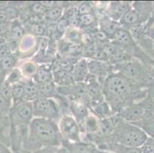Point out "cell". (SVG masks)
Returning a JSON list of instances; mask_svg holds the SVG:
<instances>
[{"label":"cell","mask_w":154,"mask_h":153,"mask_svg":"<svg viewBox=\"0 0 154 153\" xmlns=\"http://www.w3.org/2000/svg\"><path fill=\"white\" fill-rule=\"evenodd\" d=\"M62 137L58 123L43 118L34 117L29 125V130L22 150L35 151L46 147H60Z\"/></svg>","instance_id":"obj_2"},{"label":"cell","mask_w":154,"mask_h":153,"mask_svg":"<svg viewBox=\"0 0 154 153\" xmlns=\"http://www.w3.org/2000/svg\"><path fill=\"white\" fill-rule=\"evenodd\" d=\"M23 80L24 77L22 75V73L21 71L20 68L16 67L14 69H12L10 72L8 73L5 81L12 85V84H16V83L22 82Z\"/></svg>","instance_id":"obj_28"},{"label":"cell","mask_w":154,"mask_h":153,"mask_svg":"<svg viewBox=\"0 0 154 153\" xmlns=\"http://www.w3.org/2000/svg\"><path fill=\"white\" fill-rule=\"evenodd\" d=\"M24 86V100L33 102L38 98V85L33 79H25L22 81Z\"/></svg>","instance_id":"obj_18"},{"label":"cell","mask_w":154,"mask_h":153,"mask_svg":"<svg viewBox=\"0 0 154 153\" xmlns=\"http://www.w3.org/2000/svg\"><path fill=\"white\" fill-rule=\"evenodd\" d=\"M88 67L90 75L96 78L100 84L113 71V66L108 61L88 60Z\"/></svg>","instance_id":"obj_8"},{"label":"cell","mask_w":154,"mask_h":153,"mask_svg":"<svg viewBox=\"0 0 154 153\" xmlns=\"http://www.w3.org/2000/svg\"><path fill=\"white\" fill-rule=\"evenodd\" d=\"M57 96L58 86L54 82L38 85V97L55 98Z\"/></svg>","instance_id":"obj_22"},{"label":"cell","mask_w":154,"mask_h":153,"mask_svg":"<svg viewBox=\"0 0 154 153\" xmlns=\"http://www.w3.org/2000/svg\"><path fill=\"white\" fill-rule=\"evenodd\" d=\"M38 64L33 61H26L22 64L20 70L25 79H32L35 75Z\"/></svg>","instance_id":"obj_26"},{"label":"cell","mask_w":154,"mask_h":153,"mask_svg":"<svg viewBox=\"0 0 154 153\" xmlns=\"http://www.w3.org/2000/svg\"><path fill=\"white\" fill-rule=\"evenodd\" d=\"M98 27V16L96 13L85 14L79 16L78 28L82 31L91 30Z\"/></svg>","instance_id":"obj_19"},{"label":"cell","mask_w":154,"mask_h":153,"mask_svg":"<svg viewBox=\"0 0 154 153\" xmlns=\"http://www.w3.org/2000/svg\"><path fill=\"white\" fill-rule=\"evenodd\" d=\"M140 148L141 153H154V139L147 137Z\"/></svg>","instance_id":"obj_32"},{"label":"cell","mask_w":154,"mask_h":153,"mask_svg":"<svg viewBox=\"0 0 154 153\" xmlns=\"http://www.w3.org/2000/svg\"><path fill=\"white\" fill-rule=\"evenodd\" d=\"M55 153H70V151L66 148H64V146L61 145V146L57 148Z\"/></svg>","instance_id":"obj_37"},{"label":"cell","mask_w":154,"mask_h":153,"mask_svg":"<svg viewBox=\"0 0 154 153\" xmlns=\"http://www.w3.org/2000/svg\"><path fill=\"white\" fill-rule=\"evenodd\" d=\"M131 8H132L131 2H110L105 8L103 15L111 20L119 22L122 15Z\"/></svg>","instance_id":"obj_10"},{"label":"cell","mask_w":154,"mask_h":153,"mask_svg":"<svg viewBox=\"0 0 154 153\" xmlns=\"http://www.w3.org/2000/svg\"><path fill=\"white\" fill-rule=\"evenodd\" d=\"M101 88L113 116H117L123 109L147 95V87L128 79L117 71L110 73L102 81Z\"/></svg>","instance_id":"obj_1"},{"label":"cell","mask_w":154,"mask_h":153,"mask_svg":"<svg viewBox=\"0 0 154 153\" xmlns=\"http://www.w3.org/2000/svg\"><path fill=\"white\" fill-rule=\"evenodd\" d=\"M34 117L43 118L58 123L63 113L58 100L54 98L38 97L32 102Z\"/></svg>","instance_id":"obj_5"},{"label":"cell","mask_w":154,"mask_h":153,"mask_svg":"<svg viewBox=\"0 0 154 153\" xmlns=\"http://www.w3.org/2000/svg\"><path fill=\"white\" fill-rule=\"evenodd\" d=\"M9 117L12 126H29L34 118L32 103L24 99L12 102Z\"/></svg>","instance_id":"obj_6"},{"label":"cell","mask_w":154,"mask_h":153,"mask_svg":"<svg viewBox=\"0 0 154 153\" xmlns=\"http://www.w3.org/2000/svg\"><path fill=\"white\" fill-rule=\"evenodd\" d=\"M13 50L11 48L10 45H9V42H7L5 44L0 45V59L3 58V57L9 56L10 54H13Z\"/></svg>","instance_id":"obj_34"},{"label":"cell","mask_w":154,"mask_h":153,"mask_svg":"<svg viewBox=\"0 0 154 153\" xmlns=\"http://www.w3.org/2000/svg\"><path fill=\"white\" fill-rule=\"evenodd\" d=\"M152 78H153V81H154V65L152 66Z\"/></svg>","instance_id":"obj_38"},{"label":"cell","mask_w":154,"mask_h":153,"mask_svg":"<svg viewBox=\"0 0 154 153\" xmlns=\"http://www.w3.org/2000/svg\"><path fill=\"white\" fill-rule=\"evenodd\" d=\"M0 96L9 103H10V104L12 103L11 84L5 81L0 84Z\"/></svg>","instance_id":"obj_30"},{"label":"cell","mask_w":154,"mask_h":153,"mask_svg":"<svg viewBox=\"0 0 154 153\" xmlns=\"http://www.w3.org/2000/svg\"><path fill=\"white\" fill-rule=\"evenodd\" d=\"M118 22L121 27L129 31L146 24L143 22L139 15L133 8H131L129 10H127L120 18Z\"/></svg>","instance_id":"obj_11"},{"label":"cell","mask_w":154,"mask_h":153,"mask_svg":"<svg viewBox=\"0 0 154 153\" xmlns=\"http://www.w3.org/2000/svg\"><path fill=\"white\" fill-rule=\"evenodd\" d=\"M82 38H83V32L78 28L69 27L64 35V40L75 44H83Z\"/></svg>","instance_id":"obj_24"},{"label":"cell","mask_w":154,"mask_h":153,"mask_svg":"<svg viewBox=\"0 0 154 153\" xmlns=\"http://www.w3.org/2000/svg\"><path fill=\"white\" fill-rule=\"evenodd\" d=\"M99 120L98 118L94 116L93 114H90L86 120L80 125L81 131L84 136H92L95 135L99 129Z\"/></svg>","instance_id":"obj_17"},{"label":"cell","mask_w":154,"mask_h":153,"mask_svg":"<svg viewBox=\"0 0 154 153\" xmlns=\"http://www.w3.org/2000/svg\"><path fill=\"white\" fill-rule=\"evenodd\" d=\"M38 38L35 36L29 35V34H26V35L22 38V40L20 41L18 47L17 53L19 54V57L22 55L29 54L30 52H33L35 54L37 50L38 47Z\"/></svg>","instance_id":"obj_15"},{"label":"cell","mask_w":154,"mask_h":153,"mask_svg":"<svg viewBox=\"0 0 154 153\" xmlns=\"http://www.w3.org/2000/svg\"><path fill=\"white\" fill-rule=\"evenodd\" d=\"M62 140L78 142L82 141V133L79 123L71 114L63 115L58 123Z\"/></svg>","instance_id":"obj_7"},{"label":"cell","mask_w":154,"mask_h":153,"mask_svg":"<svg viewBox=\"0 0 154 153\" xmlns=\"http://www.w3.org/2000/svg\"><path fill=\"white\" fill-rule=\"evenodd\" d=\"M64 7L62 5L56 4L48 8L45 13V20L47 24H55L63 16Z\"/></svg>","instance_id":"obj_21"},{"label":"cell","mask_w":154,"mask_h":153,"mask_svg":"<svg viewBox=\"0 0 154 153\" xmlns=\"http://www.w3.org/2000/svg\"><path fill=\"white\" fill-rule=\"evenodd\" d=\"M69 110L70 114L75 118L79 125L82 124L91 114L88 105L78 101H69Z\"/></svg>","instance_id":"obj_12"},{"label":"cell","mask_w":154,"mask_h":153,"mask_svg":"<svg viewBox=\"0 0 154 153\" xmlns=\"http://www.w3.org/2000/svg\"><path fill=\"white\" fill-rule=\"evenodd\" d=\"M142 129L148 137L154 139V115L151 117L140 120V121L131 123Z\"/></svg>","instance_id":"obj_25"},{"label":"cell","mask_w":154,"mask_h":153,"mask_svg":"<svg viewBox=\"0 0 154 153\" xmlns=\"http://www.w3.org/2000/svg\"><path fill=\"white\" fill-rule=\"evenodd\" d=\"M19 62V55L17 52L13 53L10 55L0 59V65L6 74H8V73L10 72L15 67H16V65Z\"/></svg>","instance_id":"obj_23"},{"label":"cell","mask_w":154,"mask_h":153,"mask_svg":"<svg viewBox=\"0 0 154 153\" xmlns=\"http://www.w3.org/2000/svg\"><path fill=\"white\" fill-rule=\"evenodd\" d=\"M145 132L131 123H128L117 116V121L109 137L111 142L131 147H140L147 139Z\"/></svg>","instance_id":"obj_3"},{"label":"cell","mask_w":154,"mask_h":153,"mask_svg":"<svg viewBox=\"0 0 154 153\" xmlns=\"http://www.w3.org/2000/svg\"><path fill=\"white\" fill-rule=\"evenodd\" d=\"M32 79L38 85L54 82L51 64H39L35 75Z\"/></svg>","instance_id":"obj_16"},{"label":"cell","mask_w":154,"mask_h":153,"mask_svg":"<svg viewBox=\"0 0 154 153\" xmlns=\"http://www.w3.org/2000/svg\"><path fill=\"white\" fill-rule=\"evenodd\" d=\"M152 5H153V15H152V19L154 20V2H152Z\"/></svg>","instance_id":"obj_39"},{"label":"cell","mask_w":154,"mask_h":153,"mask_svg":"<svg viewBox=\"0 0 154 153\" xmlns=\"http://www.w3.org/2000/svg\"><path fill=\"white\" fill-rule=\"evenodd\" d=\"M71 75L75 83H85L87 81L90 74L88 71V60L86 58L82 57L75 63Z\"/></svg>","instance_id":"obj_14"},{"label":"cell","mask_w":154,"mask_h":153,"mask_svg":"<svg viewBox=\"0 0 154 153\" xmlns=\"http://www.w3.org/2000/svg\"><path fill=\"white\" fill-rule=\"evenodd\" d=\"M78 12H79L80 15L95 13V9L91 2H82L78 4Z\"/></svg>","instance_id":"obj_31"},{"label":"cell","mask_w":154,"mask_h":153,"mask_svg":"<svg viewBox=\"0 0 154 153\" xmlns=\"http://www.w3.org/2000/svg\"><path fill=\"white\" fill-rule=\"evenodd\" d=\"M113 71L122 74L124 77L133 81L147 87L153 81L152 75V67L143 64L137 59L114 66Z\"/></svg>","instance_id":"obj_4"},{"label":"cell","mask_w":154,"mask_h":153,"mask_svg":"<svg viewBox=\"0 0 154 153\" xmlns=\"http://www.w3.org/2000/svg\"><path fill=\"white\" fill-rule=\"evenodd\" d=\"M109 152L110 153H141L139 147L126 146L117 143H113L110 141Z\"/></svg>","instance_id":"obj_27"},{"label":"cell","mask_w":154,"mask_h":153,"mask_svg":"<svg viewBox=\"0 0 154 153\" xmlns=\"http://www.w3.org/2000/svg\"><path fill=\"white\" fill-rule=\"evenodd\" d=\"M11 90H12V102L19 101L24 99V86L22 82L16 83L11 85Z\"/></svg>","instance_id":"obj_29"},{"label":"cell","mask_w":154,"mask_h":153,"mask_svg":"<svg viewBox=\"0 0 154 153\" xmlns=\"http://www.w3.org/2000/svg\"><path fill=\"white\" fill-rule=\"evenodd\" d=\"M0 153H13L12 150L0 140Z\"/></svg>","instance_id":"obj_36"},{"label":"cell","mask_w":154,"mask_h":153,"mask_svg":"<svg viewBox=\"0 0 154 153\" xmlns=\"http://www.w3.org/2000/svg\"><path fill=\"white\" fill-rule=\"evenodd\" d=\"M131 5L144 23H146L152 17L153 5L152 1H136Z\"/></svg>","instance_id":"obj_13"},{"label":"cell","mask_w":154,"mask_h":153,"mask_svg":"<svg viewBox=\"0 0 154 153\" xmlns=\"http://www.w3.org/2000/svg\"><path fill=\"white\" fill-rule=\"evenodd\" d=\"M61 145L66 148L70 153H110L100 150L94 143L89 142L81 141L78 142H71L62 140Z\"/></svg>","instance_id":"obj_9"},{"label":"cell","mask_w":154,"mask_h":153,"mask_svg":"<svg viewBox=\"0 0 154 153\" xmlns=\"http://www.w3.org/2000/svg\"><path fill=\"white\" fill-rule=\"evenodd\" d=\"M58 148V147H46V148H40V149L35 150V151L22 150L20 153H55Z\"/></svg>","instance_id":"obj_35"},{"label":"cell","mask_w":154,"mask_h":153,"mask_svg":"<svg viewBox=\"0 0 154 153\" xmlns=\"http://www.w3.org/2000/svg\"><path fill=\"white\" fill-rule=\"evenodd\" d=\"M120 27L121 26L118 22L111 20L103 14L100 19L98 18V28L102 32H104L110 38V39L112 35L114 33V32Z\"/></svg>","instance_id":"obj_20"},{"label":"cell","mask_w":154,"mask_h":153,"mask_svg":"<svg viewBox=\"0 0 154 153\" xmlns=\"http://www.w3.org/2000/svg\"><path fill=\"white\" fill-rule=\"evenodd\" d=\"M144 29L146 33L150 38L153 42V50H154V20L152 17L146 24H144Z\"/></svg>","instance_id":"obj_33"}]
</instances>
